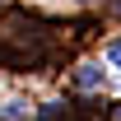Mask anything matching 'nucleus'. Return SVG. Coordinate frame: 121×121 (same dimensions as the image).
Returning <instances> with one entry per match:
<instances>
[{
	"label": "nucleus",
	"mask_w": 121,
	"mask_h": 121,
	"mask_svg": "<svg viewBox=\"0 0 121 121\" xmlns=\"http://www.w3.org/2000/svg\"><path fill=\"white\" fill-rule=\"evenodd\" d=\"M103 70H98V65H79V70H75V84H79V89H103Z\"/></svg>",
	"instance_id": "obj_1"
},
{
	"label": "nucleus",
	"mask_w": 121,
	"mask_h": 121,
	"mask_svg": "<svg viewBox=\"0 0 121 121\" xmlns=\"http://www.w3.org/2000/svg\"><path fill=\"white\" fill-rule=\"evenodd\" d=\"M103 56H107V65H117V70H121V37H112V42H107Z\"/></svg>",
	"instance_id": "obj_2"
},
{
	"label": "nucleus",
	"mask_w": 121,
	"mask_h": 121,
	"mask_svg": "<svg viewBox=\"0 0 121 121\" xmlns=\"http://www.w3.org/2000/svg\"><path fill=\"white\" fill-rule=\"evenodd\" d=\"M117 121H121V107H117Z\"/></svg>",
	"instance_id": "obj_3"
}]
</instances>
